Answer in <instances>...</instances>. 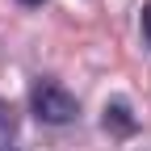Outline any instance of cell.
Returning <instances> with one entry per match:
<instances>
[{
    "label": "cell",
    "mask_w": 151,
    "mask_h": 151,
    "mask_svg": "<svg viewBox=\"0 0 151 151\" xmlns=\"http://www.w3.org/2000/svg\"><path fill=\"white\" fill-rule=\"evenodd\" d=\"M25 4H42V0H25Z\"/></svg>",
    "instance_id": "obj_4"
},
{
    "label": "cell",
    "mask_w": 151,
    "mask_h": 151,
    "mask_svg": "<svg viewBox=\"0 0 151 151\" xmlns=\"http://www.w3.org/2000/svg\"><path fill=\"white\" fill-rule=\"evenodd\" d=\"M118 126V130H134V118H130V109L122 105V101H113V105H105V126Z\"/></svg>",
    "instance_id": "obj_2"
},
{
    "label": "cell",
    "mask_w": 151,
    "mask_h": 151,
    "mask_svg": "<svg viewBox=\"0 0 151 151\" xmlns=\"http://www.w3.org/2000/svg\"><path fill=\"white\" fill-rule=\"evenodd\" d=\"M143 34H147V42H151V4H143Z\"/></svg>",
    "instance_id": "obj_3"
},
{
    "label": "cell",
    "mask_w": 151,
    "mask_h": 151,
    "mask_svg": "<svg viewBox=\"0 0 151 151\" xmlns=\"http://www.w3.org/2000/svg\"><path fill=\"white\" fill-rule=\"evenodd\" d=\"M29 105H34V113L42 122H55V126H63V122H71L76 113H80L76 97H71L63 84H55V80H38L29 88Z\"/></svg>",
    "instance_id": "obj_1"
}]
</instances>
